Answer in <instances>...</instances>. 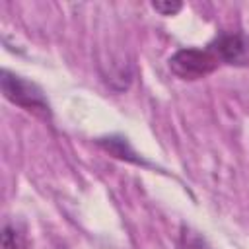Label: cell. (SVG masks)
Instances as JSON below:
<instances>
[{
    "label": "cell",
    "mask_w": 249,
    "mask_h": 249,
    "mask_svg": "<svg viewBox=\"0 0 249 249\" xmlns=\"http://www.w3.org/2000/svg\"><path fill=\"white\" fill-rule=\"evenodd\" d=\"M97 144H99L105 152H109L111 156H115V158H119V160H126V161H132V163H144L142 158L136 156V152L128 146L126 138H123V136H107V138H99Z\"/></svg>",
    "instance_id": "4"
},
{
    "label": "cell",
    "mask_w": 249,
    "mask_h": 249,
    "mask_svg": "<svg viewBox=\"0 0 249 249\" xmlns=\"http://www.w3.org/2000/svg\"><path fill=\"white\" fill-rule=\"evenodd\" d=\"M2 249H27L25 230L16 222H6L2 228Z\"/></svg>",
    "instance_id": "5"
},
{
    "label": "cell",
    "mask_w": 249,
    "mask_h": 249,
    "mask_svg": "<svg viewBox=\"0 0 249 249\" xmlns=\"http://www.w3.org/2000/svg\"><path fill=\"white\" fill-rule=\"evenodd\" d=\"M152 8H154L156 12H160L161 16H175V14L183 8V4H181V2L165 0V2H152Z\"/></svg>",
    "instance_id": "7"
},
{
    "label": "cell",
    "mask_w": 249,
    "mask_h": 249,
    "mask_svg": "<svg viewBox=\"0 0 249 249\" xmlns=\"http://www.w3.org/2000/svg\"><path fill=\"white\" fill-rule=\"evenodd\" d=\"M208 51L220 62L233 66L249 64V39L243 33H220L210 43Z\"/></svg>",
    "instance_id": "3"
},
{
    "label": "cell",
    "mask_w": 249,
    "mask_h": 249,
    "mask_svg": "<svg viewBox=\"0 0 249 249\" xmlns=\"http://www.w3.org/2000/svg\"><path fill=\"white\" fill-rule=\"evenodd\" d=\"M177 249H210L208 243L191 228H181L179 239H177Z\"/></svg>",
    "instance_id": "6"
},
{
    "label": "cell",
    "mask_w": 249,
    "mask_h": 249,
    "mask_svg": "<svg viewBox=\"0 0 249 249\" xmlns=\"http://www.w3.org/2000/svg\"><path fill=\"white\" fill-rule=\"evenodd\" d=\"M218 58L208 49H181L169 58V68L177 78L196 80L216 70Z\"/></svg>",
    "instance_id": "2"
},
{
    "label": "cell",
    "mask_w": 249,
    "mask_h": 249,
    "mask_svg": "<svg viewBox=\"0 0 249 249\" xmlns=\"http://www.w3.org/2000/svg\"><path fill=\"white\" fill-rule=\"evenodd\" d=\"M0 84H2V93L8 101L23 107L25 111H31V113L43 117V119H49V115H51L49 103H47L43 91L33 82L23 80L21 76H16L10 70H2Z\"/></svg>",
    "instance_id": "1"
}]
</instances>
